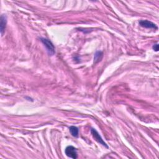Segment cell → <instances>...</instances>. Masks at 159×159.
<instances>
[{
	"label": "cell",
	"mask_w": 159,
	"mask_h": 159,
	"mask_svg": "<svg viewBox=\"0 0 159 159\" xmlns=\"http://www.w3.org/2000/svg\"><path fill=\"white\" fill-rule=\"evenodd\" d=\"M91 133H92V134L93 137L94 139V140L96 141L97 142H98L99 144H102V145H103V146H104L105 147L108 148V146L107 144H106V143L104 142L103 139H102V137H101V136H100L99 134L98 133V132L96 129L92 128V129H91Z\"/></svg>",
	"instance_id": "cell-2"
},
{
	"label": "cell",
	"mask_w": 159,
	"mask_h": 159,
	"mask_svg": "<svg viewBox=\"0 0 159 159\" xmlns=\"http://www.w3.org/2000/svg\"><path fill=\"white\" fill-rule=\"evenodd\" d=\"M139 24L143 28H149V29H157L158 27L154 23H153L151 21H147V20H142L139 22Z\"/></svg>",
	"instance_id": "cell-4"
},
{
	"label": "cell",
	"mask_w": 159,
	"mask_h": 159,
	"mask_svg": "<svg viewBox=\"0 0 159 159\" xmlns=\"http://www.w3.org/2000/svg\"><path fill=\"white\" fill-rule=\"evenodd\" d=\"M103 52L101 51H98L96 52V54H94V63H97L99 62H100L102 60V59H103Z\"/></svg>",
	"instance_id": "cell-6"
},
{
	"label": "cell",
	"mask_w": 159,
	"mask_h": 159,
	"mask_svg": "<svg viewBox=\"0 0 159 159\" xmlns=\"http://www.w3.org/2000/svg\"><path fill=\"white\" fill-rule=\"evenodd\" d=\"M69 130L71 134L75 137H78V129L76 126H70L69 128Z\"/></svg>",
	"instance_id": "cell-7"
},
{
	"label": "cell",
	"mask_w": 159,
	"mask_h": 159,
	"mask_svg": "<svg viewBox=\"0 0 159 159\" xmlns=\"http://www.w3.org/2000/svg\"><path fill=\"white\" fill-rule=\"evenodd\" d=\"M7 23V17L6 15L2 14L1 16V22H0V27H1V35H3V33L5 28H6V25Z\"/></svg>",
	"instance_id": "cell-5"
},
{
	"label": "cell",
	"mask_w": 159,
	"mask_h": 159,
	"mask_svg": "<svg viewBox=\"0 0 159 159\" xmlns=\"http://www.w3.org/2000/svg\"><path fill=\"white\" fill-rule=\"evenodd\" d=\"M153 49L155 51H156V52L158 51V44H155L154 45H153Z\"/></svg>",
	"instance_id": "cell-8"
},
{
	"label": "cell",
	"mask_w": 159,
	"mask_h": 159,
	"mask_svg": "<svg viewBox=\"0 0 159 159\" xmlns=\"http://www.w3.org/2000/svg\"><path fill=\"white\" fill-rule=\"evenodd\" d=\"M65 154L67 155V157H70V158H72L75 159L77 158V149H75V147L70 146L67 147V148L65 149Z\"/></svg>",
	"instance_id": "cell-3"
},
{
	"label": "cell",
	"mask_w": 159,
	"mask_h": 159,
	"mask_svg": "<svg viewBox=\"0 0 159 159\" xmlns=\"http://www.w3.org/2000/svg\"><path fill=\"white\" fill-rule=\"evenodd\" d=\"M40 41L45 47V48L47 49V52H48L49 55H54L55 53V47H54V44H52V42L50 40L45 39V38H40Z\"/></svg>",
	"instance_id": "cell-1"
}]
</instances>
